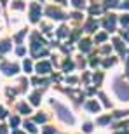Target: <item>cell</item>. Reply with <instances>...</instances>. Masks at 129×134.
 <instances>
[{"label":"cell","mask_w":129,"mask_h":134,"mask_svg":"<svg viewBox=\"0 0 129 134\" xmlns=\"http://www.w3.org/2000/svg\"><path fill=\"white\" fill-rule=\"evenodd\" d=\"M115 91H117L120 99H124V101L129 99V87H124V84H117L115 85Z\"/></svg>","instance_id":"obj_1"},{"label":"cell","mask_w":129,"mask_h":134,"mask_svg":"<svg viewBox=\"0 0 129 134\" xmlns=\"http://www.w3.org/2000/svg\"><path fill=\"white\" fill-rule=\"evenodd\" d=\"M56 108H58V115H60V117L64 120V122H68V124H72V122H73V119H72V115H68V110L64 108V106L58 104Z\"/></svg>","instance_id":"obj_2"},{"label":"cell","mask_w":129,"mask_h":134,"mask_svg":"<svg viewBox=\"0 0 129 134\" xmlns=\"http://www.w3.org/2000/svg\"><path fill=\"white\" fill-rule=\"evenodd\" d=\"M47 14H49L51 18H54V19H63V18H64L63 12H60V10L52 9V7H49V9H47Z\"/></svg>","instance_id":"obj_3"},{"label":"cell","mask_w":129,"mask_h":134,"mask_svg":"<svg viewBox=\"0 0 129 134\" xmlns=\"http://www.w3.org/2000/svg\"><path fill=\"white\" fill-rule=\"evenodd\" d=\"M2 68L5 70V73H16V71H18V66L16 65H7V63H4V65H2Z\"/></svg>","instance_id":"obj_4"},{"label":"cell","mask_w":129,"mask_h":134,"mask_svg":"<svg viewBox=\"0 0 129 134\" xmlns=\"http://www.w3.org/2000/svg\"><path fill=\"white\" fill-rule=\"evenodd\" d=\"M40 16V9L39 5H31V21H37Z\"/></svg>","instance_id":"obj_5"},{"label":"cell","mask_w":129,"mask_h":134,"mask_svg":"<svg viewBox=\"0 0 129 134\" xmlns=\"http://www.w3.org/2000/svg\"><path fill=\"white\" fill-rule=\"evenodd\" d=\"M37 70H39V73H49L51 66H49V63H40V65L37 66Z\"/></svg>","instance_id":"obj_6"},{"label":"cell","mask_w":129,"mask_h":134,"mask_svg":"<svg viewBox=\"0 0 129 134\" xmlns=\"http://www.w3.org/2000/svg\"><path fill=\"white\" fill-rule=\"evenodd\" d=\"M103 25H105V28H108V30H112V28L115 26V18H114V16H110V18H108L106 21H105Z\"/></svg>","instance_id":"obj_7"},{"label":"cell","mask_w":129,"mask_h":134,"mask_svg":"<svg viewBox=\"0 0 129 134\" xmlns=\"http://www.w3.org/2000/svg\"><path fill=\"white\" fill-rule=\"evenodd\" d=\"M12 7H14V9H25V4H23V2H21V0H16L14 4H12Z\"/></svg>","instance_id":"obj_8"},{"label":"cell","mask_w":129,"mask_h":134,"mask_svg":"<svg viewBox=\"0 0 129 134\" xmlns=\"http://www.w3.org/2000/svg\"><path fill=\"white\" fill-rule=\"evenodd\" d=\"M25 127L30 131V132H35V131H37V129H35V125H33V124H30V122H25Z\"/></svg>","instance_id":"obj_9"},{"label":"cell","mask_w":129,"mask_h":134,"mask_svg":"<svg viewBox=\"0 0 129 134\" xmlns=\"http://www.w3.org/2000/svg\"><path fill=\"white\" fill-rule=\"evenodd\" d=\"M9 47H10V45L7 44V42H2V44H0V51H2V52H5V51H9Z\"/></svg>","instance_id":"obj_10"},{"label":"cell","mask_w":129,"mask_h":134,"mask_svg":"<svg viewBox=\"0 0 129 134\" xmlns=\"http://www.w3.org/2000/svg\"><path fill=\"white\" fill-rule=\"evenodd\" d=\"M87 108H89V110H94V111H96V110H99V106L96 103H87Z\"/></svg>","instance_id":"obj_11"},{"label":"cell","mask_w":129,"mask_h":134,"mask_svg":"<svg viewBox=\"0 0 129 134\" xmlns=\"http://www.w3.org/2000/svg\"><path fill=\"white\" fill-rule=\"evenodd\" d=\"M80 47H82V51H89V42H87V40H85V42H82V45H80Z\"/></svg>","instance_id":"obj_12"},{"label":"cell","mask_w":129,"mask_h":134,"mask_svg":"<svg viewBox=\"0 0 129 134\" xmlns=\"http://www.w3.org/2000/svg\"><path fill=\"white\" fill-rule=\"evenodd\" d=\"M105 38H106V35H105V33H99L98 37H96V42H103Z\"/></svg>","instance_id":"obj_13"},{"label":"cell","mask_w":129,"mask_h":134,"mask_svg":"<svg viewBox=\"0 0 129 134\" xmlns=\"http://www.w3.org/2000/svg\"><path fill=\"white\" fill-rule=\"evenodd\" d=\"M39 98H40L39 94H33V96H31V103H33V104H39Z\"/></svg>","instance_id":"obj_14"},{"label":"cell","mask_w":129,"mask_h":134,"mask_svg":"<svg viewBox=\"0 0 129 134\" xmlns=\"http://www.w3.org/2000/svg\"><path fill=\"white\" fill-rule=\"evenodd\" d=\"M19 110L23 111V113H30V108H28V106H25V104H21V106H19Z\"/></svg>","instance_id":"obj_15"},{"label":"cell","mask_w":129,"mask_h":134,"mask_svg":"<svg viewBox=\"0 0 129 134\" xmlns=\"http://www.w3.org/2000/svg\"><path fill=\"white\" fill-rule=\"evenodd\" d=\"M72 2H73V5H77V7H84L82 0H72Z\"/></svg>","instance_id":"obj_16"},{"label":"cell","mask_w":129,"mask_h":134,"mask_svg":"<svg viewBox=\"0 0 129 134\" xmlns=\"http://www.w3.org/2000/svg\"><path fill=\"white\" fill-rule=\"evenodd\" d=\"M18 124H19V119H18V117H14V119L10 120V125H14V127H16Z\"/></svg>","instance_id":"obj_17"},{"label":"cell","mask_w":129,"mask_h":134,"mask_svg":"<svg viewBox=\"0 0 129 134\" xmlns=\"http://www.w3.org/2000/svg\"><path fill=\"white\" fill-rule=\"evenodd\" d=\"M25 70L28 71V73L31 71V65H30V61H26V63H25Z\"/></svg>","instance_id":"obj_18"},{"label":"cell","mask_w":129,"mask_h":134,"mask_svg":"<svg viewBox=\"0 0 129 134\" xmlns=\"http://www.w3.org/2000/svg\"><path fill=\"white\" fill-rule=\"evenodd\" d=\"M122 25H129V16H124V18H122Z\"/></svg>","instance_id":"obj_19"},{"label":"cell","mask_w":129,"mask_h":134,"mask_svg":"<svg viewBox=\"0 0 129 134\" xmlns=\"http://www.w3.org/2000/svg\"><path fill=\"white\" fill-rule=\"evenodd\" d=\"M35 120H37V122H44L45 117H44V115H37V119H35Z\"/></svg>","instance_id":"obj_20"},{"label":"cell","mask_w":129,"mask_h":134,"mask_svg":"<svg viewBox=\"0 0 129 134\" xmlns=\"http://www.w3.org/2000/svg\"><path fill=\"white\" fill-rule=\"evenodd\" d=\"M115 4H117V0H108V2H106L108 7H112V5H115Z\"/></svg>","instance_id":"obj_21"},{"label":"cell","mask_w":129,"mask_h":134,"mask_svg":"<svg viewBox=\"0 0 129 134\" xmlns=\"http://www.w3.org/2000/svg\"><path fill=\"white\" fill-rule=\"evenodd\" d=\"M44 134H54V129H51V127H49V129L44 131Z\"/></svg>","instance_id":"obj_22"},{"label":"cell","mask_w":129,"mask_h":134,"mask_svg":"<svg viewBox=\"0 0 129 134\" xmlns=\"http://www.w3.org/2000/svg\"><path fill=\"white\" fill-rule=\"evenodd\" d=\"M84 131H87V132H89V131H91V124H85L84 125Z\"/></svg>","instance_id":"obj_23"},{"label":"cell","mask_w":129,"mask_h":134,"mask_svg":"<svg viewBox=\"0 0 129 134\" xmlns=\"http://www.w3.org/2000/svg\"><path fill=\"white\" fill-rule=\"evenodd\" d=\"M122 7H126V9H129V0H127V2H124V4H122Z\"/></svg>","instance_id":"obj_24"},{"label":"cell","mask_w":129,"mask_h":134,"mask_svg":"<svg viewBox=\"0 0 129 134\" xmlns=\"http://www.w3.org/2000/svg\"><path fill=\"white\" fill-rule=\"evenodd\" d=\"M124 37H126V38L129 40V31H126V33H124Z\"/></svg>","instance_id":"obj_25"},{"label":"cell","mask_w":129,"mask_h":134,"mask_svg":"<svg viewBox=\"0 0 129 134\" xmlns=\"http://www.w3.org/2000/svg\"><path fill=\"white\" fill-rule=\"evenodd\" d=\"M5 132H7V131H5V129H0V134H5Z\"/></svg>","instance_id":"obj_26"},{"label":"cell","mask_w":129,"mask_h":134,"mask_svg":"<svg viewBox=\"0 0 129 134\" xmlns=\"http://www.w3.org/2000/svg\"><path fill=\"white\" fill-rule=\"evenodd\" d=\"M14 134H23V132H19V131H16V132H14Z\"/></svg>","instance_id":"obj_27"},{"label":"cell","mask_w":129,"mask_h":134,"mask_svg":"<svg viewBox=\"0 0 129 134\" xmlns=\"http://www.w3.org/2000/svg\"><path fill=\"white\" fill-rule=\"evenodd\" d=\"M0 2H5V0H0Z\"/></svg>","instance_id":"obj_28"},{"label":"cell","mask_w":129,"mask_h":134,"mask_svg":"<svg viewBox=\"0 0 129 134\" xmlns=\"http://www.w3.org/2000/svg\"><path fill=\"white\" fill-rule=\"evenodd\" d=\"M127 71H129V68H127Z\"/></svg>","instance_id":"obj_29"}]
</instances>
